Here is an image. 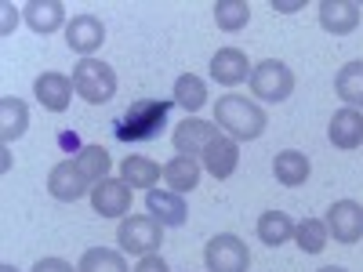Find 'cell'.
<instances>
[{
    "mask_svg": "<svg viewBox=\"0 0 363 272\" xmlns=\"http://www.w3.org/2000/svg\"><path fill=\"white\" fill-rule=\"evenodd\" d=\"M174 98H138L113 120V135L120 142H153L167 128Z\"/></svg>",
    "mask_w": 363,
    "mask_h": 272,
    "instance_id": "1",
    "label": "cell"
},
{
    "mask_svg": "<svg viewBox=\"0 0 363 272\" xmlns=\"http://www.w3.org/2000/svg\"><path fill=\"white\" fill-rule=\"evenodd\" d=\"M215 124L222 135H229L233 142H255L265 135L269 128V116L265 109L247 98V95H222L215 102Z\"/></svg>",
    "mask_w": 363,
    "mask_h": 272,
    "instance_id": "2",
    "label": "cell"
},
{
    "mask_svg": "<svg viewBox=\"0 0 363 272\" xmlns=\"http://www.w3.org/2000/svg\"><path fill=\"white\" fill-rule=\"evenodd\" d=\"M73 91L91 102V106H102L116 95V73L109 62H102V58H80V62L73 66Z\"/></svg>",
    "mask_w": 363,
    "mask_h": 272,
    "instance_id": "3",
    "label": "cell"
},
{
    "mask_svg": "<svg viewBox=\"0 0 363 272\" xmlns=\"http://www.w3.org/2000/svg\"><path fill=\"white\" fill-rule=\"evenodd\" d=\"M116 244L124 254H135V258L157 254L164 244V225L153 215H128L116 229Z\"/></svg>",
    "mask_w": 363,
    "mask_h": 272,
    "instance_id": "4",
    "label": "cell"
},
{
    "mask_svg": "<svg viewBox=\"0 0 363 272\" xmlns=\"http://www.w3.org/2000/svg\"><path fill=\"white\" fill-rule=\"evenodd\" d=\"M251 84V95L262 98V102H287L291 91H294V73L287 69V62H280V58H265V62H258L247 76Z\"/></svg>",
    "mask_w": 363,
    "mask_h": 272,
    "instance_id": "5",
    "label": "cell"
},
{
    "mask_svg": "<svg viewBox=\"0 0 363 272\" xmlns=\"http://www.w3.org/2000/svg\"><path fill=\"white\" fill-rule=\"evenodd\" d=\"M203 265H207V272H247L251 268V251L240 236L218 232V236L207 239Z\"/></svg>",
    "mask_w": 363,
    "mask_h": 272,
    "instance_id": "6",
    "label": "cell"
},
{
    "mask_svg": "<svg viewBox=\"0 0 363 272\" xmlns=\"http://www.w3.org/2000/svg\"><path fill=\"white\" fill-rule=\"evenodd\" d=\"M327 232L335 236V244H359V236H363V207L356 200H335L327 210Z\"/></svg>",
    "mask_w": 363,
    "mask_h": 272,
    "instance_id": "7",
    "label": "cell"
},
{
    "mask_svg": "<svg viewBox=\"0 0 363 272\" xmlns=\"http://www.w3.org/2000/svg\"><path fill=\"white\" fill-rule=\"evenodd\" d=\"M66 44H69V51H77L84 58H95V51L106 44V22L91 11L73 15L66 26Z\"/></svg>",
    "mask_w": 363,
    "mask_h": 272,
    "instance_id": "8",
    "label": "cell"
},
{
    "mask_svg": "<svg viewBox=\"0 0 363 272\" xmlns=\"http://www.w3.org/2000/svg\"><path fill=\"white\" fill-rule=\"evenodd\" d=\"M131 193L135 189L124 178H106L99 186H91V207H95V215H102V218H128Z\"/></svg>",
    "mask_w": 363,
    "mask_h": 272,
    "instance_id": "9",
    "label": "cell"
},
{
    "mask_svg": "<svg viewBox=\"0 0 363 272\" xmlns=\"http://www.w3.org/2000/svg\"><path fill=\"white\" fill-rule=\"evenodd\" d=\"M222 131H218V124H207V120H200V116H186L182 124L171 131V145L178 149V157H196L200 160V153L207 149V142L211 138H218Z\"/></svg>",
    "mask_w": 363,
    "mask_h": 272,
    "instance_id": "10",
    "label": "cell"
},
{
    "mask_svg": "<svg viewBox=\"0 0 363 272\" xmlns=\"http://www.w3.org/2000/svg\"><path fill=\"white\" fill-rule=\"evenodd\" d=\"M48 193L55 200H62V203H77L84 196H91V186H87V178L77 171L73 160H58L48 174Z\"/></svg>",
    "mask_w": 363,
    "mask_h": 272,
    "instance_id": "11",
    "label": "cell"
},
{
    "mask_svg": "<svg viewBox=\"0 0 363 272\" xmlns=\"http://www.w3.org/2000/svg\"><path fill=\"white\" fill-rule=\"evenodd\" d=\"M200 164H203V171H207L211 178L225 181V178H233V174H236V167H240V145H236L229 135L211 138V142H207V149L200 153Z\"/></svg>",
    "mask_w": 363,
    "mask_h": 272,
    "instance_id": "12",
    "label": "cell"
},
{
    "mask_svg": "<svg viewBox=\"0 0 363 272\" xmlns=\"http://www.w3.org/2000/svg\"><path fill=\"white\" fill-rule=\"evenodd\" d=\"M33 95H37V102L48 113H66L69 98L77 95V91H73V76H66V73H40L33 80Z\"/></svg>",
    "mask_w": 363,
    "mask_h": 272,
    "instance_id": "13",
    "label": "cell"
},
{
    "mask_svg": "<svg viewBox=\"0 0 363 272\" xmlns=\"http://www.w3.org/2000/svg\"><path fill=\"white\" fill-rule=\"evenodd\" d=\"M359 4L356 0H320V26L327 29V33H335V37H349L352 29L359 26Z\"/></svg>",
    "mask_w": 363,
    "mask_h": 272,
    "instance_id": "14",
    "label": "cell"
},
{
    "mask_svg": "<svg viewBox=\"0 0 363 272\" xmlns=\"http://www.w3.org/2000/svg\"><path fill=\"white\" fill-rule=\"evenodd\" d=\"M251 62H247V55L240 51V47H218L215 58H211V76H215L222 87H236V84H244L251 76Z\"/></svg>",
    "mask_w": 363,
    "mask_h": 272,
    "instance_id": "15",
    "label": "cell"
},
{
    "mask_svg": "<svg viewBox=\"0 0 363 272\" xmlns=\"http://www.w3.org/2000/svg\"><path fill=\"white\" fill-rule=\"evenodd\" d=\"M145 210L153 215L164 229H178V225H186L189 218V210H186V200H182L178 193H164V189H149L145 193Z\"/></svg>",
    "mask_w": 363,
    "mask_h": 272,
    "instance_id": "16",
    "label": "cell"
},
{
    "mask_svg": "<svg viewBox=\"0 0 363 272\" xmlns=\"http://www.w3.org/2000/svg\"><path fill=\"white\" fill-rule=\"evenodd\" d=\"M327 138L335 149H359L363 145V113L359 109H338L335 116H330V128H327Z\"/></svg>",
    "mask_w": 363,
    "mask_h": 272,
    "instance_id": "17",
    "label": "cell"
},
{
    "mask_svg": "<svg viewBox=\"0 0 363 272\" xmlns=\"http://www.w3.org/2000/svg\"><path fill=\"white\" fill-rule=\"evenodd\" d=\"M22 18L33 33H44V37L55 33V29H62V26H69L62 0H29V4L22 8Z\"/></svg>",
    "mask_w": 363,
    "mask_h": 272,
    "instance_id": "18",
    "label": "cell"
},
{
    "mask_svg": "<svg viewBox=\"0 0 363 272\" xmlns=\"http://www.w3.org/2000/svg\"><path fill=\"white\" fill-rule=\"evenodd\" d=\"M309 171H313L309 157L298 153V149H284V153H277V160H272V174H277V181H280V186H287V189L306 186Z\"/></svg>",
    "mask_w": 363,
    "mask_h": 272,
    "instance_id": "19",
    "label": "cell"
},
{
    "mask_svg": "<svg viewBox=\"0 0 363 272\" xmlns=\"http://www.w3.org/2000/svg\"><path fill=\"white\" fill-rule=\"evenodd\" d=\"M200 171H203V164L196 157H174V160L164 164V181L171 186V193L186 196L200 186Z\"/></svg>",
    "mask_w": 363,
    "mask_h": 272,
    "instance_id": "20",
    "label": "cell"
},
{
    "mask_svg": "<svg viewBox=\"0 0 363 272\" xmlns=\"http://www.w3.org/2000/svg\"><path fill=\"white\" fill-rule=\"evenodd\" d=\"M294 218L291 215H284V210H265V215H258V225H255V232H258V239L265 247H284V244H291L294 239Z\"/></svg>",
    "mask_w": 363,
    "mask_h": 272,
    "instance_id": "21",
    "label": "cell"
},
{
    "mask_svg": "<svg viewBox=\"0 0 363 272\" xmlns=\"http://www.w3.org/2000/svg\"><path fill=\"white\" fill-rule=\"evenodd\" d=\"M26 128H29L26 102L15 98V95H4V98H0V142H4V145L18 142L26 135Z\"/></svg>",
    "mask_w": 363,
    "mask_h": 272,
    "instance_id": "22",
    "label": "cell"
},
{
    "mask_svg": "<svg viewBox=\"0 0 363 272\" xmlns=\"http://www.w3.org/2000/svg\"><path fill=\"white\" fill-rule=\"evenodd\" d=\"M160 174H164V167L157 160H149V157H135L131 153V157L120 160V178H124L131 189H145L149 193L160 181Z\"/></svg>",
    "mask_w": 363,
    "mask_h": 272,
    "instance_id": "23",
    "label": "cell"
},
{
    "mask_svg": "<svg viewBox=\"0 0 363 272\" xmlns=\"http://www.w3.org/2000/svg\"><path fill=\"white\" fill-rule=\"evenodd\" d=\"M335 95L349 106V109H363V58L345 62L335 76Z\"/></svg>",
    "mask_w": 363,
    "mask_h": 272,
    "instance_id": "24",
    "label": "cell"
},
{
    "mask_svg": "<svg viewBox=\"0 0 363 272\" xmlns=\"http://www.w3.org/2000/svg\"><path fill=\"white\" fill-rule=\"evenodd\" d=\"M73 164H77V171L87 178V186H99V181H106L109 171H113V160H109V153H106V145H84L80 153L73 157Z\"/></svg>",
    "mask_w": 363,
    "mask_h": 272,
    "instance_id": "25",
    "label": "cell"
},
{
    "mask_svg": "<svg viewBox=\"0 0 363 272\" xmlns=\"http://www.w3.org/2000/svg\"><path fill=\"white\" fill-rule=\"evenodd\" d=\"M77 272H131L124 261V251H109V247H87L77 261Z\"/></svg>",
    "mask_w": 363,
    "mask_h": 272,
    "instance_id": "26",
    "label": "cell"
},
{
    "mask_svg": "<svg viewBox=\"0 0 363 272\" xmlns=\"http://www.w3.org/2000/svg\"><path fill=\"white\" fill-rule=\"evenodd\" d=\"M171 98H174V106H182L186 113H200L203 102H207V84H203L200 76H193V73H182V76L174 80Z\"/></svg>",
    "mask_w": 363,
    "mask_h": 272,
    "instance_id": "27",
    "label": "cell"
},
{
    "mask_svg": "<svg viewBox=\"0 0 363 272\" xmlns=\"http://www.w3.org/2000/svg\"><path fill=\"white\" fill-rule=\"evenodd\" d=\"M211 11H215V22H218L222 33H240V29L251 22V4L247 0H215Z\"/></svg>",
    "mask_w": 363,
    "mask_h": 272,
    "instance_id": "28",
    "label": "cell"
},
{
    "mask_svg": "<svg viewBox=\"0 0 363 272\" xmlns=\"http://www.w3.org/2000/svg\"><path fill=\"white\" fill-rule=\"evenodd\" d=\"M294 239H298V247L306 251V254H320V251L327 247V239H330L327 222H323V218H306V222H298Z\"/></svg>",
    "mask_w": 363,
    "mask_h": 272,
    "instance_id": "29",
    "label": "cell"
},
{
    "mask_svg": "<svg viewBox=\"0 0 363 272\" xmlns=\"http://www.w3.org/2000/svg\"><path fill=\"white\" fill-rule=\"evenodd\" d=\"M131 272H171V265L160 254H145V258H138V265Z\"/></svg>",
    "mask_w": 363,
    "mask_h": 272,
    "instance_id": "30",
    "label": "cell"
},
{
    "mask_svg": "<svg viewBox=\"0 0 363 272\" xmlns=\"http://www.w3.org/2000/svg\"><path fill=\"white\" fill-rule=\"evenodd\" d=\"M33 272H77V268L69 261H62V258H40L33 265Z\"/></svg>",
    "mask_w": 363,
    "mask_h": 272,
    "instance_id": "31",
    "label": "cell"
},
{
    "mask_svg": "<svg viewBox=\"0 0 363 272\" xmlns=\"http://www.w3.org/2000/svg\"><path fill=\"white\" fill-rule=\"evenodd\" d=\"M306 4L301 0H291V4H284V0H272V11H284V15H291V11H301Z\"/></svg>",
    "mask_w": 363,
    "mask_h": 272,
    "instance_id": "32",
    "label": "cell"
},
{
    "mask_svg": "<svg viewBox=\"0 0 363 272\" xmlns=\"http://www.w3.org/2000/svg\"><path fill=\"white\" fill-rule=\"evenodd\" d=\"M0 157H4V160H0V167H4V171H8V167H11V149L4 145V149H0Z\"/></svg>",
    "mask_w": 363,
    "mask_h": 272,
    "instance_id": "33",
    "label": "cell"
},
{
    "mask_svg": "<svg viewBox=\"0 0 363 272\" xmlns=\"http://www.w3.org/2000/svg\"><path fill=\"white\" fill-rule=\"evenodd\" d=\"M316 272H349V268H342V265H323V268H316Z\"/></svg>",
    "mask_w": 363,
    "mask_h": 272,
    "instance_id": "34",
    "label": "cell"
},
{
    "mask_svg": "<svg viewBox=\"0 0 363 272\" xmlns=\"http://www.w3.org/2000/svg\"><path fill=\"white\" fill-rule=\"evenodd\" d=\"M0 272H18V268H15V265H8V261H4V265H0Z\"/></svg>",
    "mask_w": 363,
    "mask_h": 272,
    "instance_id": "35",
    "label": "cell"
}]
</instances>
